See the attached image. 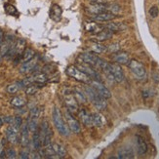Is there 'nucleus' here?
<instances>
[{
	"label": "nucleus",
	"instance_id": "f257e3e1",
	"mask_svg": "<svg viewBox=\"0 0 159 159\" xmlns=\"http://www.w3.org/2000/svg\"><path fill=\"white\" fill-rule=\"evenodd\" d=\"M52 118H53L54 125L58 130L59 134L61 135L63 137H70L71 131L70 130V128H68L67 123L64 120V117L61 112V110L56 107L53 108Z\"/></svg>",
	"mask_w": 159,
	"mask_h": 159
},
{
	"label": "nucleus",
	"instance_id": "f03ea898",
	"mask_svg": "<svg viewBox=\"0 0 159 159\" xmlns=\"http://www.w3.org/2000/svg\"><path fill=\"white\" fill-rule=\"evenodd\" d=\"M78 61L80 63H84V64H88L92 66L101 68L102 70L107 66V61H106L105 60L101 59L98 55H96V53L94 52H86V53H82L78 56Z\"/></svg>",
	"mask_w": 159,
	"mask_h": 159
},
{
	"label": "nucleus",
	"instance_id": "7ed1b4c3",
	"mask_svg": "<svg viewBox=\"0 0 159 159\" xmlns=\"http://www.w3.org/2000/svg\"><path fill=\"white\" fill-rule=\"evenodd\" d=\"M87 85L88 86H86L84 88V92L87 96L88 100L92 102V103L94 105V107H96L97 110H99V111L105 110L107 107V99H105L103 97L99 95L89 84H87Z\"/></svg>",
	"mask_w": 159,
	"mask_h": 159
},
{
	"label": "nucleus",
	"instance_id": "20e7f679",
	"mask_svg": "<svg viewBox=\"0 0 159 159\" xmlns=\"http://www.w3.org/2000/svg\"><path fill=\"white\" fill-rule=\"evenodd\" d=\"M66 73L70 77L77 80L81 83H84V84H89L90 80H91V78H90L85 72H83L77 66H73V65L68 66L66 70Z\"/></svg>",
	"mask_w": 159,
	"mask_h": 159
},
{
	"label": "nucleus",
	"instance_id": "39448f33",
	"mask_svg": "<svg viewBox=\"0 0 159 159\" xmlns=\"http://www.w3.org/2000/svg\"><path fill=\"white\" fill-rule=\"evenodd\" d=\"M64 102L66 109L72 114L78 112L79 110V103L75 98V96L73 94V91L67 89L64 92Z\"/></svg>",
	"mask_w": 159,
	"mask_h": 159
},
{
	"label": "nucleus",
	"instance_id": "423d86ee",
	"mask_svg": "<svg viewBox=\"0 0 159 159\" xmlns=\"http://www.w3.org/2000/svg\"><path fill=\"white\" fill-rule=\"evenodd\" d=\"M128 67L130 68L131 72H132L135 77L139 80H143L147 77V70L146 67L143 66L142 63H140L139 61L137 60H130Z\"/></svg>",
	"mask_w": 159,
	"mask_h": 159
},
{
	"label": "nucleus",
	"instance_id": "0eeeda50",
	"mask_svg": "<svg viewBox=\"0 0 159 159\" xmlns=\"http://www.w3.org/2000/svg\"><path fill=\"white\" fill-rule=\"evenodd\" d=\"M39 134H40V138H41V141H42L43 146H47V144L52 143L51 139L53 136V132L50 128L48 121L46 120L42 121V123H41V125H40Z\"/></svg>",
	"mask_w": 159,
	"mask_h": 159
},
{
	"label": "nucleus",
	"instance_id": "6e6552de",
	"mask_svg": "<svg viewBox=\"0 0 159 159\" xmlns=\"http://www.w3.org/2000/svg\"><path fill=\"white\" fill-rule=\"evenodd\" d=\"M89 85L91 86L99 95L103 97L105 99L107 100V99L110 98V97H111V93H110L109 90L102 84V81L96 80V79H91V80H90V82H89Z\"/></svg>",
	"mask_w": 159,
	"mask_h": 159
},
{
	"label": "nucleus",
	"instance_id": "1a4fd4ad",
	"mask_svg": "<svg viewBox=\"0 0 159 159\" xmlns=\"http://www.w3.org/2000/svg\"><path fill=\"white\" fill-rule=\"evenodd\" d=\"M66 123L67 126L70 128V130L74 134H79L81 132V126L78 122L77 119H75V117L73 116V114L71 112H70L66 109Z\"/></svg>",
	"mask_w": 159,
	"mask_h": 159
},
{
	"label": "nucleus",
	"instance_id": "9d476101",
	"mask_svg": "<svg viewBox=\"0 0 159 159\" xmlns=\"http://www.w3.org/2000/svg\"><path fill=\"white\" fill-rule=\"evenodd\" d=\"M109 70L112 77L116 83H121L124 80V73L119 64L116 63H109Z\"/></svg>",
	"mask_w": 159,
	"mask_h": 159
},
{
	"label": "nucleus",
	"instance_id": "9b49d317",
	"mask_svg": "<svg viewBox=\"0 0 159 159\" xmlns=\"http://www.w3.org/2000/svg\"><path fill=\"white\" fill-rule=\"evenodd\" d=\"M77 66L80 68V70H81L83 72H85L91 79H96V80H100V81H102L99 72L97 71L92 66H90V65H88V64H84V63H80Z\"/></svg>",
	"mask_w": 159,
	"mask_h": 159
},
{
	"label": "nucleus",
	"instance_id": "f8f14e48",
	"mask_svg": "<svg viewBox=\"0 0 159 159\" xmlns=\"http://www.w3.org/2000/svg\"><path fill=\"white\" fill-rule=\"evenodd\" d=\"M78 117L80 122L86 127H92L94 126L93 124V114H90L86 109L81 108L78 110Z\"/></svg>",
	"mask_w": 159,
	"mask_h": 159
},
{
	"label": "nucleus",
	"instance_id": "ddd939ff",
	"mask_svg": "<svg viewBox=\"0 0 159 159\" xmlns=\"http://www.w3.org/2000/svg\"><path fill=\"white\" fill-rule=\"evenodd\" d=\"M107 4H99V3H92L90 6H88L86 8L87 13L89 14L90 16L93 17L98 15V14H101L102 12L107 11Z\"/></svg>",
	"mask_w": 159,
	"mask_h": 159
},
{
	"label": "nucleus",
	"instance_id": "4468645a",
	"mask_svg": "<svg viewBox=\"0 0 159 159\" xmlns=\"http://www.w3.org/2000/svg\"><path fill=\"white\" fill-rule=\"evenodd\" d=\"M19 130L13 125H9V127L6 129V137L9 143L16 144L20 142V137H19Z\"/></svg>",
	"mask_w": 159,
	"mask_h": 159
},
{
	"label": "nucleus",
	"instance_id": "2eb2a0df",
	"mask_svg": "<svg viewBox=\"0 0 159 159\" xmlns=\"http://www.w3.org/2000/svg\"><path fill=\"white\" fill-rule=\"evenodd\" d=\"M15 42H16V41L14 40V37L12 35H10V34L6 35L3 43L1 44V46H0V56L6 57V55H7V53L9 52L11 46Z\"/></svg>",
	"mask_w": 159,
	"mask_h": 159
},
{
	"label": "nucleus",
	"instance_id": "dca6fc26",
	"mask_svg": "<svg viewBox=\"0 0 159 159\" xmlns=\"http://www.w3.org/2000/svg\"><path fill=\"white\" fill-rule=\"evenodd\" d=\"M37 63H38V61L35 57L29 61L23 63L22 66H20V72L22 74H26V73L32 72L34 70H35V67L37 66Z\"/></svg>",
	"mask_w": 159,
	"mask_h": 159
},
{
	"label": "nucleus",
	"instance_id": "f3484780",
	"mask_svg": "<svg viewBox=\"0 0 159 159\" xmlns=\"http://www.w3.org/2000/svg\"><path fill=\"white\" fill-rule=\"evenodd\" d=\"M30 129L29 125H27V121L26 123L23 124L22 126V132H20V143L22 144L23 148L29 147L30 144Z\"/></svg>",
	"mask_w": 159,
	"mask_h": 159
},
{
	"label": "nucleus",
	"instance_id": "a211bd4d",
	"mask_svg": "<svg viewBox=\"0 0 159 159\" xmlns=\"http://www.w3.org/2000/svg\"><path fill=\"white\" fill-rule=\"evenodd\" d=\"M95 22H99V23H102V22H109V20H112L114 19L117 18V15L115 14H112L108 11L102 12L101 14H98V15L91 17Z\"/></svg>",
	"mask_w": 159,
	"mask_h": 159
},
{
	"label": "nucleus",
	"instance_id": "6ab92c4d",
	"mask_svg": "<svg viewBox=\"0 0 159 159\" xmlns=\"http://www.w3.org/2000/svg\"><path fill=\"white\" fill-rule=\"evenodd\" d=\"M25 47H26V42L25 39L19 38L16 40V42H15V57H17L16 64L18 63L19 60H20V56H22L24 51L26 49Z\"/></svg>",
	"mask_w": 159,
	"mask_h": 159
},
{
	"label": "nucleus",
	"instance_id": "aec40b11",
	"mask_svg": "<svg viewBox=\"0 0 159 159\" xmlns=\"http://www.w3.org/2000/svg\"><path fill=\"white\" fill-rule=\"evenodd\" d=\"M112 60L114 63L119 65H128L130 61V57L126 52H116L113 54Z\"/></svg>",
	"mask_w": 159,
	"mask_h": 159
},
{
	"label": "nucleus",
	"instance_id": "412c9836",
	"mask_svg": "<svg viewBox=\"0 0 159 159\" xmlns=\"http://www.w3.org/2000/svg\"><path fill=\"white\" fill-rule=\"evenodd\" d=\"M50 18L54 20V22H60L61 19V15H63V10H61V7L58 4H53L51 9H50Z\"/></svg>",
	"mask_w": 159,
	"mask_h": 159
},
{
	"label": "nucleus",
	"instance_id": "4be33fe9",
	"mask_svg": "<svg viewBox=\"0 0 159 159\" xmlns=\"http://www.w3.org/2000/svg\"><path fill=\"white\" fill-rule=\"evenodd\" d=\"M134 157H135L134 150L131 147L121 148L118 150V153H117V158H119V159H132Z\"/></svg>",
	"mask_w": 159,
	"mask_h": 159
},
{
	"label": "nucleus",
	"instance_id": "5701e85b",
	"mask_svg": "<svg viewBox=\"0 0 159 159\" xmlns=\"http://www.w3.org/2000/svg\"><path fill=\"white\" fill-rule=\"evenodd\" d=\"M85 29H86V30L88 32L97 34V33H99L100 31H102V30H105L106 26L98 24V22H97V23H95V22H86L85 23Z\"/></svg>",
	"mask_w": 159,
	"mask_h": 159
},
{
	"label": "nucleus",
	"instance_id": "b1692460",
	"mask_svg": "<svg viewBox=\"0 0 159 159\" xmlns=\"http://www.w3.org/2000/svg\"><path fill=\"white\" fill-rule=\"evenodd\" d=\"M137 147L139 155H144L148 152V143L142 136H137Z\"/></svg>",
	"mask_w": 159,
	"mask_h": 159
},
{
	"label": "nucleus",
	"instance_id": "393cba45",
	"mask_svg": "<svg viewBox=\"0 0 159 159\" xmlns=\"http://www.w3.org/2000/svg\"><path fill=\"white\" fill-rule=\"evenodd\" d=\"M112 35H113L112 31H110L107 29H105V30H102V31H100L99 33L96 34L95 39H96V41H98V42H102V41L110 39L112 37Z\"/></svg>",
	"mask_w": 159,
	"mask_h": 159
},
{
	"label": "nucleus",
	"instance_id": "a878e982",
	"mask_svg": "<svg viewBox=\"0 0 159 159\" xmlns=\"http://www.w3.org/2000/svg\"><path fill=\"white\" fill-rule=\"evenodd\" d=\"M106 123H107V120L105 118V116L102 113L96 112L93 114V124L95 127H98V128L103 127L106 125Z\"/></svg>",
	"mask_w": 159,
	"mask_h": 159
},
{
	"label": "nucleus",
	"instance_id": "bb28decb",
	"mask_svg": "<svg viewBox=\"0 0 159 159\" xmlns=\"http://www.w3.org/2000/svg\"><path fill=\"white\" fill-rule=\"evenodd\" d=\"M31 143H32V147H33L34 150L38 151L39 149L42 148L43 143H42V141H41L40 134H39V131H38V130L36 131V132H34V133H33Z\"/></svg>",
	"mask_w": 159,
	"mask_h": 159
},
{
	"label": "nucleus",
	"instance_id": "cd10ccee",
	"mask_svg": "<svg viewBox=\"0 0 159 159\" xmlns=\"http://www.w3.org/2000/svg\"><path fill=\"white\" fill-rule=\"evenodd\" d=\"M106 29L109 30L112 32H118V31H123L127 29V26L123 23H109L105 25Z\"/></svg>",
	"mask_w": 159,
	"mask_h": 159
},
{
	"label": "nucleus",
	"instance_id": "c85d7f7f",
	"mask_svg": "<svg viewBox=\"0 0 159 159\" xmlns=\"http://www.w3.org/2000/svg\"><path fill=\"white\" fill-rule=\"evenodd\" d=\"M53 148H54L55 152H56L57 157L64 158L66 156V148L63 146V144L55 143H53Z\"/></svg>",
	"mask_w": 159,
	"mask_h": 159
},
{
	"label": "nucleus",
	"instance_id": "c756f323",
	"mask_svg": "<svg viewBox=\"0 0 159 159\" xmlns=\"http://www.w3.org/2000/svg\"><path fill=\"white\" fill-rule=\"evenodd\" d=\"M24 87L22 81L20 82H14V83H11L8 86H7L6 90H7V93L10 94V95H15L19 90Z\"/></svg>",
	"mask_w": 159,
	"mask_h": 159
},
{
	"label": "nucleus",
	"instance_id": "7c9ffc66",
	"mask_svg": "<svg viewBox=\"0 0 159 159\" xmlns=\"http://www.w3.org/2000/svg\"><path fill=\"white\" fill-rule=\"evenodd\" d=\"M73 94L75 96V98H76L78 103H85L87 102V100H88L85 92L82 91V90H80V89H78V88H75L73 90Z\"/></svg>",
	"mask_w": 159,
	"mask_h": 159
},
{
	"label": "nucleus",
	"instance_id": "2f4dec72",
	"mask_svg": "<svg viewBox=\"0 0 159 159\" xmlns=\"http://www.w3.org/2000/svg\"><path fill=\"white\" fill-rule=\"evenodd\" d=\"M90 47H91L92 52H94L96 54H102V53H105V52L107 51V47L99 43L98 41H96V42H92Z\"/></svg>",
	"mask_w": 159,
	"mask_h": 159
},
{
	"label": "nucleus",
	"instance_id": "473e14b6",
	"mask_svg": "<svg viewBox=\"0 0 159 159\" xmlns=\"http://www.w3.org/2000/svg\"><path fill=\"white\" fill-rule=\"evenodd\" d=\"M34 57H35V52H34L32 49H30V48H26V49L24 51V53L22 54L20 61H22V63H25V61H30Z\"/></svg>",
	"mask_w": 159,
	"mask_h": 159
},
{
	"label": "nucleus",
	"instance_id": "72a5a7b5",
	"mask_svg": "<svg viewBox=\"0 0 159 159\" xmlns=\"http://www.w3.org/2000/svg\"><path fill=\"white\" fill-rule=\"evenodd\" d=\"M10 103L15 107H23L25 106L26 101H25V99L23 98V97L17 96V97H14L13 99H11Z\"/></svg>",
	"mask_w": 159,
	"mask_h": 159
},
{
	"label": "nucleus",
	"instance_id": "f704fd0d",
	"mask_svg": "<svg viewBox=\"0 0 159 159\" xmlns=\"http://www.w3.org/2000/svg\"><path fill=\"white\" fill-rule=\"evenodd\" d=\"M4 10L7 15H10V16H18V14H19L16 7L10 3L4 4Z\"/></svg>",
	"mask_w": 159,
	"mask_h": 159
},
{
	"label": "nucleus",
	"instance_id": "c9c22d12",
	"mask_svg": "<svg viewBox=\"0 0 159 159\" xmlns=\"http://www.w3.org/2000/svg\"><path fill=\"white\" fill-rule=\"evenodd\" d=\"M42 86H44V85H42V84H31V85L26 86L25 92L26 95L31 96V95L36 94L37 91L39 90V88H40V87H42Z\"/></svg>",
	"mask_w": 159,
	"mask_h": 159
},
{
	"label": "nucleus",
	"instance_id": "e433bc0d",
	"mask_svg": "<svg viewBox=\"0 0 159 159\" xmlns=\"http://www.w3.org/2000/svg\"><path fill=\"white\" fill-rule=\"evenodd\" d=\"M27 125H29L30 131L33 134L34 132H36L37 128H38L37 119L36 118H30V117H29V119H27Z\"/></svg>",
	"mask_w": 159,
	"mask_h": 159
},
{
	"label": "nucleus",
	"instance_id": "4c0bfd02",
	"mask_svg": "<svg viewBox=\"0 0 159 159\" xmlns=\"http://www.w3.org/2000/svg\"><path fill=\"white\" fill-rule=\"evenodd\" d=\"M121 8L120 6L118 4H107V11L112 13V14H115V15H117L119 12H120Z\"/></svg>",
	"mask_w": 159,
	"mask_h": 159
},
{
	"label": "nucleus",
	"instance_id": "58836bf2",
	"mask_svg": "<svg viewBox=\"0 0 159 159\" xmlns=\"http://www.w3.org/2000/svg\"><path fill=\"white\" fill-rule=\"evenodd\" d=\"M13 126H15L18 130H20V128H22V126H23V119H22V117H20V115L14 117V124H13Z\"/></svg>",
	"mask_w": 159,
	"mask_h": 159
},
{
	"label": "nucleus",
	"instance_id": "ea45409f",
	"mask_svg": "<svg viewBox=\"0 0 159 159\" xmlns=\"http://www.w3.org/2000/svg\"><path fill=\"white\" fill-rule=\"evenodd\" d=\"M40 115V109L38 107H32L30 111V118H36L38 119V117Z\"/></svg>",
	"mask_w": 159,
	"mask_h": 159
},
{
	"label": "nucleus",
	"instance_id": "a19ab883",
	"mask_svg": "<svg viewBox=\"0 0 159 159\" xmlns=\"http://www.w3.org/2000/svg\"><path fill=\"white\" fill-rule=\"evenodd\" d=\"M6 157L10 159H15L17 157V152L14 148H8L6 150Z\"/></svg>",
	"mask_w": 159,
	"mask_h": 159
},
{
	"label": "nucleus",
	"instance_id": "79ce46f5",
	"mask_svg": "<svg viewBox=\"0 0 159 159\" xmlns=\"http://www.w3.org/2000/svg\"><path fill=\"white\" fill-rule=\"evenodd\" d=\"M158 13H159V10H158V7L157 6H152L151 8L149 9V15L151 18H156L158 16Z\"/></svg>",
	"mask_w": 159,
	"mask_h": 159
},
{
	"label": "nucleus",
	"instance_id": "37998d69",
	"mask_svg": "<svg viewBox=\"0 0 159 159\" xmlns=\"http://www.w3.org/2000/svg\"><path fill=\"white\" fill-rule=\"evenodd\" d=\"M3 122L6 124H9V125H13L14 124V117L13 116H4L2 118Z\"/></svg>",
	"mask_w": 159,
	"mask_h": 159
},
{
	"label": "nucleus",
	"instance_id": "c03bdc74",
	"mask_svg": "<svg viewBox=\"0 0 159 159\" xmlns=\"http://www.w3.org/2000/svg\"><path fill=\"white\" fill-rule=\"evenodd\" d=\"M20 157L22 158V159H29L30 156V152L29 151H26V150H22L20 152Z\"/></svg>",
	"mask_w": 159,
	"mask_h": 159
},
{
	"label": "nucleus",
	"instance_id": "a18cd8bd",
	"mask_svg": "<svg viewBox=\"0 0 159 159\" xmlns=\"http://www.w3.org/2000/svg\"><path fill=\"white\" fill-rule=\"evenodd\" d=\"M109 0H91L92 3H99V4H107Z\"/></svg>",
	"mask_w": 159,
	"mask_h": 159
},
{
	"label": "nucleus",
	"instance_id": "49530a36",
	"mask_svg": "<svg viewBox=\"0 0 159 159\" xmlns=\"http://www.w3.org/2000/svg\"><path fill=\"white\" fill-rule=\"evenodd\" d=\"M4 33H3V30L0 29V46H1V44L3 43V41H4Z\"/></svg>",
	"mask_w": 159,
	"mask_h": 159
},
{
	"label": "nucleus",
	"instance_id": "de8ad7c7",
	"mask_svg": "<svg viewBox=\"0 0 159 159\" xmlns=\"http://www.w3.org/2000/svg\"><path fill=\"white\" fill-rule=\"evenodd\" d=\"M6 157V151H1V152H0V158H5Z\"/></svg>",
	"mask_w": 159,
	"mask_h": 159
},
{
	"label": "nucleus",
	"instance_id": "09e8293b",
	"mask_svg": "<svg viewBox=\"0 0 159 159\" xmlns=\"http://www.w3.org/2000/svg\"><path fill=\"white\" fill-rule=\"evenodd\" d=\"M3 120H2V118H1V117H0V127H2V125H3Z\"/></svg>",
	"mask_w": 159,
	"mask_h": 159
},
{
	"label": "nucleus",
	"instance_id": "8fccbe9b",
	"mask_svg": "<svg viewBox=\"0 0 159 159\" xmlns=\"http://www.w3.org/2000/svg\"><path fill=\"white\" fill-rule=\"evenodd\" d=\"M6 139H2V141H1V143H2V146H4V144L6 143V141H5Z\"/></svg>",
	"mask_w": 159,
	"mask_h": 159
},
{
	"label": "nucleus",
	"instance_id": "3c124183",
	"mask_svg": "<svg viewBox=\"0 0 159 159\" xmlns=\"http://www.w3.org/2000/svg\"><path fill=\"white\" fill-rule=\"evenodd\" d=\"M1 151H2V150H1V146H0V152H1Z\"/></svg>",
	"mask_w": 159,
	"mask_h": 159
}]
</instances>
